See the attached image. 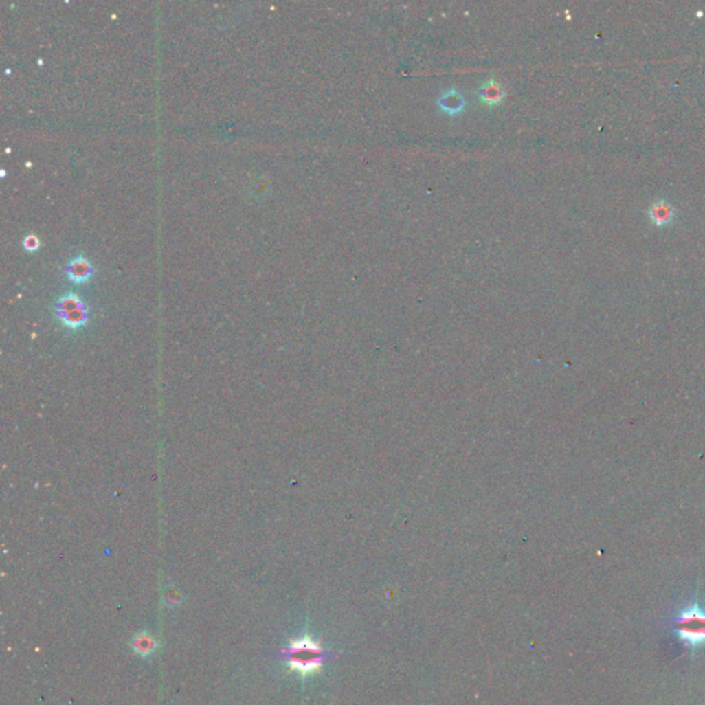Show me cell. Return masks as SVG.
<instances>
[{
    "instance_id": "8992f818",
    "label": "cell",
    "mask_w": 705,
    "mask_h": 705,
    "mask_svg": "<svg viewBox=\"0 0 705 705\" xmlns=\"http://www.w3.org/2000/svg\"><path fill=\"white\" fill-rule=\"evenodd\" d=\"M65 273L72 282L83 284L93 277L94 267L89 259H86L83 255H78L68 262Z\"/></svg>"
},
{
    "instance_id": "30bf717a",
    "label": "cell",
    "mask_w": 705,
    "mask_h": 705,
    "mask_svg": "<svg viewBox=\"0 0 705 705\" xmlns=\"http://www.w3.org/2000/svg\"><path fill=\"white\" fill-rule=\"evenodd\" d=\"M179 598H181V596L178 595V592H177V591L167 592V595H166V601H167V603H170V605H177V603L179 602Z\"/></svg>"
},
{
    "instance_id": "5b68a950",
    "label": "cell",
    "mask_w": 705,
    "mask_h": 705,
    "mask_svg": "<svg viewBox=\"0 0 705 705\" xmlns=\"http://www.w3.org/2000/svg\"><path fill=\"white\" fill-rule=\"evenodd\" d=\"M477 97L482 105L493 108V107H499L504 101L506 90L497 80L489 79L478 87Z\"/></svg>"
},
{
    "instance_id": "52a82bcc",
    "label": "cell",
    "mask_w": 705,
    "mask_h": 705,
    "mask_svg": "<svg viewBox=\"0 0 705 705\" xmlns=\"http://www.w3.org/2000/svg\"><path fill=\"white\" fill-rule=\"evenodd\" d=\"M649 216L650 221L657 226H669L675 221L676 210L667 200L658 199L650 204Z\"/></svg>"
},
{
    "instance_id": "3957f363",
    "label": "cell",
    "mask_w": 705,
    "mask_h": 705,
    "mask_svg": "<svg viewBox=\"0 0 705 705\" xmlns=\"http://www.w3.org/2000/svg\"><path fill=\"white\" fill-rule=\"evenodd\" d=\"M56 315L71 329H78L89 321V307L76 293H65L56 302Z\"/></svg>"
},
{
    "instance_id": "ba28073f",
    "label": "cell",
    "mask_w": 705,
    "mask_h": 705,
    "mask_svg": "<svg viewBox=\"0 0 705 705\" xmlns=\"http://www.w3.org/2000/svg\"><path fill=\"white\" fill-rule=\"evenodd\" d=\"M133 649L141 656H149L156 650V639L152 635L142 632L134 638Z\"/></svg>"
},
{
    "instance_id": "277c9868",
    "label": "cell",
    "mask_w": 705,
    "mask_h": 705,
    "mask_svg": "<svg viewBox=\"0 0 705 705\" xmlns=\"http://www.w3.org/2000/svg\"><path fill=\"white\" fill-rule=\"evenodd\" d=\"M437 107L443 113L455 118L465 112L467 107V100L462 90L451 87L440 94V97L437 98Z\"/></svg>"
},
{
    "instance_id": "6da1fadb",
    "label": "cell",
    "mask_w": 705,
    "mask_h": 705,
    "mask_svg": "<svg viewBox=\"0 0 705 705\" xmlns=\"http://www.w3.org/2000/svg\"><path fill=\"white\" fill-rule=\"evenodd\" d=\"M672 631L676 638L691 651L705 647V607L691 602L672 618Z\"/></svg>"
},
{
    "instance_id": "9c48e42d",
    "label": "cell",
    "mask_w": 705,
    "mask_h": 705,
    "mask_svg": "<svg viewBox=\"0 0 705 705\" xmlns=\"http://www.w3.org/2000/svg\"><path fill=\"white\" fill-rule=\"evenodd\" d=\"M39 245H41V243H39L38 237H36V236H34V234H30V236L24 240V247H25V249H27V251H30V252H35V251H38Z\"/></svg>"
},
{
    "instance_id": "7a4b0ae2",
    "label": "cell",
    "mask_w": 705,
    "mask_h": 705,
    "mask_svg": "<svg viewBox=\"0 0 705 705\" xmlns=\"http://www.w3.org/2000/svg\"><path fill=\"white\" fill-rule=\"evenodd\" d=\"M284 656L289 669L303 676L318 671L326 660L324 649L310 636L292 640L284 650Z\"/></svg>"
}]
</instances>
